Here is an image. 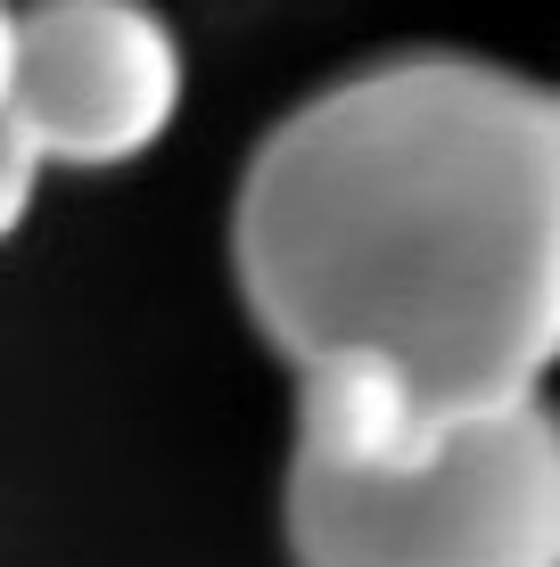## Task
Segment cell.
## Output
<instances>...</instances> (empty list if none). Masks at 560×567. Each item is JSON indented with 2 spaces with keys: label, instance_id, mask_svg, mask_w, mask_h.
<instances>
[{
  "label": "cell",
  "instance_id": "6da1fadb",
  "mask_svg": "<svg viewBox=\"0 0 560 567\" xmlns=\"http://www.w3.org/2000/svg\"><path fill=\"white\" fill-rule=\"evenodd\" d=\"M231 271L314 453L404 461L528 403L560 354L552 91L461 50L314 91L240 173Z\"/></svg>",
  "mask_w": 560,
  "mask_h": 567
},
{
  "label": "cell",
  "instance_id": "7a4b0ae2",
  "mask_svg": "<svg viewBox=\"0 0 560 567\" xmlns=\"http://www.w3.org/2000/svg\"><path fill=\"white\" fill-rule=\"evenodd\" d=\"M288 551L297 567H560V427L528 395L404 461L297 444Z\"/></svg>",
  "mask_w": 560,
  "mask_h": 567
},
{
  "label": "cell",
  "instance_id": "3957f363",
  "mask_svg": "<svg viewBox=\"0 0 560 567\" xmlns=\"http://www.w3.org/2000/svg\"><path fill=\"white\" fill-rule=\"evenodd\" d=\"M182 107V42L149 0H33L17 9L9 124L42 165H124Z\"/></svg>",
  "mask_w": 560,
  "mask_h": 567
},
{
  "label": "cell",
  "instance_id": "277c9868",
  "mask_svg": "<svg viewBox=\"0 0 560 567\" xmlns=\"http://www.w3.org/2000/svg\"><path fill=\"white\" fill-rule=\"evenodd\" d=\"M33 182H42V148L26 141V132L0 115V239H9L17 223H26V206H33Z\"/></svg>",
  "mask_w": 560,
  "mask_h": 567
},
{
  "label": "cell",
  "instance_id": "5b68a950",
  "mask_svg": "<svg viewBox=\"0 0 560 567\" xmlns=\"http://www.w3.org/2000/svg\"><path fill=\"white\" fill-rule=\"evenodd\" d=\"M9 50H17V9L0 0V107H9Z\"/></svg>",
  "mask_w": 560,
  "mask_h": 567
}]
</instances>
